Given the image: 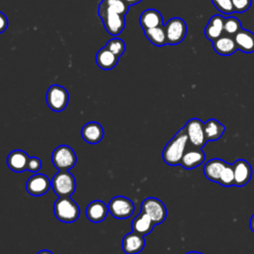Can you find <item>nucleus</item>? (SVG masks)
<instances>
[{"label": "nucleus", "mask_w": 254, "mask_h": 254, "mask_svg": "<svg viewBox=\"0 0 254 254\" xmlns=\"http://www.w3.org/2000/svg\"><path fill=\"white\" fill-rule=\"evenodd\" d=\"M188 145V136L185 128H182L165 146L162 158L167 165H180Z\"/></svg>", "instance_id": "1"}, {"label": "nucleus", "mask_w": 254, "mask_h": 254, "mask_svg": "<svg viewBox=\"0 0 254 254\" xmlns=\"http://www.w3.org/2000/svg\"><path fill=\"white\" fill-rule=\"evenodd\" d=\"M54 213L58 220L64 223L75 221L80 213L78 204L70 196L59 197L54 203Z\"/></svg>", "instance_id": "2"}, {"label": "nucleus", "mask_w": 254, "mask_h": 254, "mask_svg": "<svg viewBox=\"0 0 254 254\" xmlns=\"http://www.w3.org/2000/svg\"><path fill=\"white\" fill-rule=\"evenodd\" d=\"M98 16L103 22V26L108 34L116 37L125 28V16L118 12L98 5Z\"/></svg>", "instance_id": "3"}, {"label": "nucleus", "mask_w": 254, "mask_h": 254, "mask_svg": "<svg viewBox=\"0 0 254 254\" xmlns=\"http://www.w3.org/2000/svg\"><path fill=\"white\" fill-rule=\"evenodd\" d=\"M75 188V179L68 171H59L52 179V189L59 197L70 196Z\"/></svg>", "instance_id": "4"}, {"label": "nucleus", "mask_w": 254, "mask_h": 254, "mask_svg": "<svg viewBox=\"0 0 254 254\" xmlns=\"http://www.w3.org/2000/svg\"><path fill=\"white\" fill-rule=\"evenodd\" d=\"M52 162L57 170L69 171L76 163V155L68 145H60L52 154Z\"/></svg>", "instance_id": "5"}, {"label": "nucleus", "mask_w": 254, "mask_h": 254, "mask_svg": "<svg viewBox=\"0 0 254 254\" xmlns=\"http://www.w3.org/2000/svg\"><path fill=\"white\" fill-rule=\"evenodd\" d=\"M68 92L60 84H52L46 95V100L49 108L55 112L63 111L68 103Z\"/></svg>", "instance_id": "6"}, {"label": "nucleus", "mask_w": 254, "mask_h": 254, "mask_svg": "<svg viewBox=\"0 0 254 254\" xmlns=\"http://www.w3.org/2000/svg\"><path fill=\"white\" fill-rule=\"evenodd\" d=\"M164 28L168 45H178L182 43L187 36V24L182 18L175 17L170 19L164 24Z\"/></svg>", "instance_id": "7"}, {"label": "nucleus", "mask_w": 254, "mask_h": 254, "mask_svg": "<svg viewBox=\"0 0 254 254\" xmlns=\"http://www.w3.org/2000/svg\"><path fill=\"white\" fill-rule=\"evenodd\" d=\"M134 209L133 201L126 196L117 195L112 197L108 202V211L117 219L129 218L133 214Z\"/></svg>", "instance_id": "8"}, {"label": "nucleus", "mask_w": 254, "mask_h": 254, "mask_svg": "<svg viewBox=\"0 0 254 254\" xmlns=\"http://www.w3.org/2000/svg\"><path fill=\"white\" fill-rule=\"evenodd\" d=\"M141 211L145 212L156 224L162 223L167 217L165 204L156 197H147L141 203Z\"/></svg>", "instance_id": "9"}, {"label": "nucleus", "mask_w": 254, "mask_h": 254, "mask_svg": "<svg viewBox=\"0 0 254 254\" xmlns=\"http://www.w3.org/2000/svg\"><path fill=\"white\" fill-rule=\"evenodd\" d=\"M188 143L193 147L202 148L207 142L204 135L203 122L198 118H191L185 125Z\"/></svg>", "instance_id": "10"}, {"label": "nucleus", "mask_w": 254, "mask_h": 254, "mask_svg": "<svg viewBox=\"0 0 254 254\" xmlns=\"http://www.w3.org/2000/svg\"><path fill=\"white\" fill-rule=\"evenodd\" d=\"M52 182L44 174H35L26 182V190L33 196L44 195L51 188Z\"/></svg>", "instance_id": "11"}, {"label": "nucleus", "mask_w": 254, "mask_h": 254, "mask_svg": "<svg viewBox=\"0 0 254 254\" xmlns=\"http://www.w3.org/2000/svg\"><path fill=\"white\" fill-rule=\"evenodd\" d=\"M204 159L205 155L201 148L193 147L188 143L180 165L187 170H190L201 165Z\"/></svg>", "instance_id": "12"}, {"label": "nucleus", "mask_w": 254, "mask_h": 254, "mask_svg": "<svg viewBox=\"0 0 254 254\" xmlns=\"http://www.w3.org/2000/svg\"><path fill=\"white\" fill-rule=\"evenodd\" d=\"M234 172V186L237 188H242L249 183L252 177V168L250 164L243 159L236 160L233 164Z\"/></svg>", "instance_id": "13"}, {"label": "nucleus", "mask_w": 254, "mask_h": 254, "mask_svg": "<svg viewBox=\"0 0 254 254\" xmlns=\"http://www.w3.org/2000/svg\"><path fill=\"white\" fill-rule=\"evenodd\" d=\"M145 247V239L134 231L127 233L122 239V250L126 254H138Z\"/></svg>", "instance_id": "14"}, {"label": "nucleus", "mask_w": 254, "mask_h": 254, "mask_svg": "<svg viewBox=\"0 0 254 254\" xmlns=\"http://www.w3.org/2000/svg\"><path fill=\"white\" fill-rule=\"evenodd\" d=\"M212 49L216 54L223 57L231 56L237 51L234 38L224 33L212 42Z\"/></svg>", "instance_id": "15"}, {"label": "nucleus", "mask_w": 254, "mask_h": 254, "mask_svg": "<svg viewBox=\"0 0 254 254\" xmlns=\"http://www.w3.org/2000/svg\"><path fill=\"white\" fill-rule=\"evenodd\" d=\"M80 134L85 142L89 144H97L102 140L104 131L99 123L90 121L82 126Z\"/></svg>", "instance_id": "16"}, {"label": "nucleus", "mask_w": 254, "mask_h": 254, "mask_svg": "<svg viewBox=\"0 0 254 254\" xmlns=\"http://www.w3.org/2000/svg\"><path fill=\"white\" fill-rule=\"evenodd\" d=\"M30 156L23 150H14L7 157V165L10 170L16 173L27 171Z\"/></svg>", "instance_id": "17"}, {"label": "nucleus", "mask_w": 254, "mask_h": 254, "mask_svg": "<svg viewBox=\"0 0 254 254\" xmlns=\"http://www.w3.org/2000/svg\"><path fill=\"white\" fill-rule=\"evenodd\" d=\"M107 212H108V206L102 200H99V199L89 202L85 209L86 217L88 218L89 221L94 223L103 221L106 218Z\"/></svg>", "instance_id": "18"}, {"label": "nucleus", "mask_w": 254, "mask_h": 254, "mask_svg": "<svg viewBox=\"0 0 254 254\" xmlns=\"http://www.w3.org/2000/svg\"><path fill=\"white\" fill-rule=\"evenodd\" d=\"M224 33V17L216 14L213 15L204 28V36L210 42H213Z\"/></svg>", "instance_id": "19"}, {"label": "nucleus", "mask_w": 254, "mask_h": 254, "mask_svg": "<svg viewBox=\"0 0 254 254\" xmlns=\"http://www.w3.org/2000/svg\"><path fill=\"white\" fill-rule=\"evenodd\" d=\"M140 25L143 30L159 27L164 25L162 14L156 9H147L140 15Z\"/></svg>", "instance_id": "20"}, {"label": "nucleus", "mask_w": 254, "mask_h": 254, "mask_svg": "<svg viewBox=\"0 0 254 254\" xmlns=\"http://www.w3.org/2000/svg\"><path fill=\"white\" fill-rule=\"evenodd\" d=\"M227 163L221 159H211L207 161L203 166V174L205 178L211 182H219L220 175Z\"/></svg>", "instance_id": "21"}, {"label": "nucleus", "mask_w": 254, "mask_h": 254, "mask_svg": "<svg viewBox=\"0 0 254 254\" xmlns=\"http://www.w3.org/2000/svg\"><path fill=\"white\" fill-rule=\"evenodd\" d=\"M237 50L250 54L254 52V34L249 30L241 29L235 36L233 37Z\"/></svg>", "instance_id": "22"}, {"label": "nucleus", "mask_w": 254, "mask_h": 254, "mask_svg": "<svg viewBox=\"0 0 254 254\" xmlns=\"http://www.w3.org/2000/svg\"><path fill=\"white\" fill-rule=\"evenodd\" d=\"M132 230L140 235H148L152 232L155 223L153 220L143 211H141L139 214L135 216V218L132 221Z\"/></svg>", "instance_id": "23"}, {"label": "nucleus", "mask_w": 254, "mask_h": 254, "mask_svg": "<svg viewBox=\"0 0 254 254\" xmlns=\"http://www.w3.org/2000/svg\"><path fill=\"white\" fill-rule=\"evenodd\" d=\"M118 61H119V57H117L116 55H114L112 52H110L104 47L101 48L96 53V56H95L96 64L104 70H109L115 67Z\"/></svg>", "instance_id": "24"}, {"label": "nucleus", "mask_w": 254, "mask_h": 254, "mask_svg": "<svg viewBox=\"0 0 254 254\" xmlns=\"http://www.w3.org/2000/svg\"><path fill=\"white\" fill-rule=\"evenodd\" d=\"M203 129L206 141H216L224 133L225 127L216 119H208L206 122H203Z\"/></svg>", "instance_id": "25"}, {"label": "nucleus", "mask_w": 254, "mask_h": 254, "mask_svg": "<svg viewBox=\"0 0 254 254\" xmlns=\"http://www.w3.org/2000/svg\"><path fill=\"white\" fill-rule=\"evenodd\" d=\"M144 34L148 41L157 47H163L167 45V36L164 25L144 30Z\"/></svg>", "instance_id": "26"}, {"label": "nucleus", "mask_w": 254, "mask_h": 254, "mask_svg": "<svg viewBox=\"0 0 254 254\" xmlns=\"http://www.w3.org/2000/svg\"><path fill=\"white\" fill-rule=\"evenodd\" d=\"M105 8L114 10L121 15H126L129 9V5L124 0H102L100 3Z\"/></svg>", "instance_id": "27"}, {"label": "nucleus", "mask_w": 254, "mask_h": 254, "mask_svg": "<svg viewBox=\"0 0 254 254\" xmlns=\"http://www.w3.org/2000/svg\"><path fill=\"white\" fill-rule=\"evenodd\" d=\"M242 29L239 19L233 16L224 17V34L234 37Z\"/></svg>", "instance_id": "28"}, {"label": "nucleus", "mask_w": 254, "mask_h": 254, "mask_svg": "<svg viewBox=\"0 0 254 254\" xmlns=\"http://www.w3.org/2000/svg\"><path fill=\"white\" fill-rule=\"evenodd\" d=\"M219 185L225 188H229L231 186H234V172L233 167L230 164H226L224 169L222 170V173L220 175V179L218 182Z\"/></svg>", "instance_id": "29"}, {"label": "nucleus", "mask_w": 254, "mask_h": 254, "mask_svg": "<svg viewBox=\"0 0 254 254\" xmlns=\"http://www.w3.org/2000/svg\"><path fill=\"white\" fill-rule=\"evenodd\" d=\"M104 48H106L107 50H109L110 52H112L114 55H116L117 57H121L126 49V45L124 43L123 40L119 39V38H112L111 40H109L106 45L104 46Z\"/></svg>", "instance_id": "30"}, {"label": "nucleus", "mask_w": 254, "mask_h": 254, "mask_svg": "<svg viewBox=\"0 0 254 254\" xmlns=\"http://www.w3.org/2000/svg\"><path fill=\"white\" fill-rule=\"evenodd\" d=\"M213 6L222 14L230 15L234 12L232 0H211Z\"/></svg>", "instance_id": "31"}, {"label": "nucleus", "mask_w": 254, "mask_h": 254, "mask_svg": "<svg viewBox=\"0 0 254 254\" xmlns=\"http://www.w3.org/2000/svg\"><path fill=\"white\" fill-rule=\"evenodd\" d=\"M232 4L234 12L243 13L251 7L252 0H232Z\"/></svg>", "instance_id": "32"}, {"label": "nucleus", "mask_w": 254, "mask_h": 254, "mask_svg": "<svg viewBox=\"0 0 254 254\" xmlns=\"http://www.w3.org/2000/svg\"><path fill=\"white\" fill-rule=\"evenodd\" d=\"M42 167V162L39 158L37 157H30L29 162H28V167L27 171L31 173H37Z\"/></svg>", "instance_id": "33"}, {"label": "nucleus", "mask_w": 254, "mask_h": 254, "mask_svg": "<svg viewBox=\"0 0 254 254\" xmlns=\"http://www.w3.org/2000/svg\"><path fill=\"white\" fill-rule=\"evenodd\" d=\"M7 27H8V19L4 13L0 12V34L5 32Z\"/></svg>", "instance_id": "34"}, {"label": "nucleus", "mask_w": 254, "mask_h": 254, "mask_svg": "<svg viewBox=\"0 0 254 254\" xmlns=\"http://www.w3.org/2000/svg\"><path fill=\"white\" fill-rule=\"evenodd\" d=\"M249 226H250V229L254 232V213L252 214L251 218H250V221H249Z\"/></svg>", "instance_id": "35"}, {"label": "nucleus", "mask_w": 254, "mask_h": 254, "mask_svg": "<svg viewBox=\"0 0 254 254\" xmlns=\"http://www.w3.org/2000/svg\"><path fill=\"white\" fill-rule=\"evenodd\" d=\"M124 1L130 6V5H135V4H137V3L141 2L142 0H124Z\"/></svg>", "instance_id": "36"}, {"label": "nucleus", "mask_w": 254, "mask_h": 254, "mask_svg": "<svg viewBox=\"0 0 254 254\" xmlns=\"http://www.w3.org/2000/svg\"><path fill=\"white\" fill-rule=\"evenodd\" d=\"M37 254H54L52 251L50 250H47V249H43V250H40Z\"/></svg>", "instance_id": "37"}, {"label": "nucleus", "mask_w": 254, "mask_h": 254, "mask_svg": "<svg viewBox=\"0 0 254 254\" xmlns=\"http://www.w3.org/2000/svg\"><path fill=\"white\" fill-rule=\"evenodd\" d=\"M186 254H202V253L197 252V251H190V252H188V253H186Z\"/></svg>", "instance_id": "38"}]
</instances>
